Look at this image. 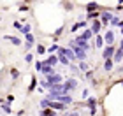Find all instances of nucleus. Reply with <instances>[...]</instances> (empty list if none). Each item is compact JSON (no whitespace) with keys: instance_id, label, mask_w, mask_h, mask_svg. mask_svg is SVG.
I'll return each instance as SVG.
<instances>
[{"instance_id":"obj_1","label":"nucleus","mask_w":123,"mask_h":116,"mask_svg":"<svg viewBox=\"0 0 123 116\" xmlns=\"http://www.w3.org/2000/svg\"><path fill=\"white\" fill-rule=\"evenodd\" d=\"M69 46L72 48V51L76 53L77 60H79V62H85V58H86V51H85V49H83V48H79V46H77V44H76L74 41H70V42H69Z\"/></svg>"},{"instance_id":"obj_2","label":"nucleus","mask_w":123,"mask_h":116,"mask_svg":"<svg viewBox=\"0 0 123 116\" xmlns=\"http://www.w3.org/2000/svg\"><path fill=\"white\" fill-rule=\"evenodd\" d=\"M116 51H118V49H116L114 46H105L104 51H102V58L104 60H113L114 55H116Z\"/></svg>"},{"instance_id":"obj_3","label":"nucleus","mask_w":123,"mask_h":116,"mask_svg":"<svg viewBox=\"0 0 123 116\" xmlns=\"http://www.w3.org/2000/svg\"><path fill=\"white\" fill-rule=\"evenodd\" d=\"M46 81H48L49 88H51V86H55V85H62L63 77H62L60 74H51V76H46Z\"/></svg>"},{"instance_id":"obj_4","label":"nucleus","mask_w":123,"mask_h":116,"mask_svg":"<svg viewBox=\"0 0 123 116\" xmlns=\"http://www.w3.org/2000/svg\"><path fill=\"white\" fill-rule=\"evenodd\" d=\"M77 85H79V83H77V79H74V77H69V79H67V81L63 83V86H65L67 93H69V92H72V90H76V88H77Z\"/></svg>"},{"instance_id":"obj_5","label":"nucleus","mask_w":123,"mask_h":116,"mask_svg":"<svg viewBox=\"0 0 123 116\" xmlns=\"http://www.w3.org/2000/svg\"><path fill=\"white\" fill-rule=\"evenodd\" d=\"M60 51H62V53H63V55H65L67 58L70 60V63H72V62H76V60H77L76 53L72 51V48H60Z\"/></svg>"},{"instance_id":"obj_6","label":"nucleus","mask_w":123,"mask_h":116,"mask_svg":"<svg viewBox=\"0 0 123 116\" xmlns=\"http://www.w3.org/2000/svg\"><path fill=\"white\" fill-rule=\"evenodd\" d=\"M74 42H76V44H77L79 48H83L85 51H88V49L92 48V46H90V44H88V42H86V41H85V39H83L81 35H79V37H76V39H74Z\"/></svg>"},{"instance_id":"obj_7","label":"nucleus","mask_w":123,"mask_h":116,"mask_svg":"<svg viewBox=\"0 0 123 116\" xmlns=\"http://www.w3.org/2000/svg\"><path fill=\"white\" fill-rule=\"evenodd\" d=\"M113 18H114V16L111 14L109 11H104V12L100 14V23H104V25H105V23H109V21L113 19Z\"/></svg>"},{"instance_id":"obj_8","label":"nucleus","mask_w":123,"mask_h":116,"mask_svg":"<svg viewBox=\"0 0 123 116\" xmlns=\"http://www.w3.org/2000/svg\"><path fill=\"white\" fill-rule=\"evenodd\" d=\"M104 41L107 42V46H113V42H114V32H113V30H109L107 34L104 35Z\"/></svg>"},{"instance_id":"obj_9","label":"nucleus","mask_w":123,"mask_h":116,"mask_svg":"<svg viewBox=\"0 0 123 116\" xmlns=\"http://www.w3.org/2000/svg\"><path fill=\"white\" fill-rule=\"evenodd\" d=\"M86 106L92 109V116H93V114H95V111H97V98H95V97L88 98V104H86Z\"/></svg>"},{"instance_id":"obj_10","label":"nucleus","mask_w":123,"mask_h":116,"mask_svg":"<svg viewBox=\"0 0 123 116\" xmlns=\"http://www.w3.org/2000/svg\"><path fill=\"white\" fill-rule=\"evenodd\" d=\"M58 58H60V63H62V65H65V67H70V60L67 58L65 55L60 51V49H58Z\"/></svg>"},{"instance_id":"obj_11","label":"nucleus","mask_w":123,"mask_h":116,"mask_svg":"<svg viewBox=\"0 0 123 116\" xmlns=\"http://www.w3.org/2000/svg\"><path fill=\"white\" fill-rule=\"evenodd\" d=\"M100 26H102V23H100L98 19H93V23H92V32L98 35V32H100Z\"/></svg>"},{"instance_id":"obj_12","label":"nucleus","mask_w":123,"mask_h":116,"mask_svg":"<svg viewBox=\"0 0 123 116\" xmlns=\"http://www.w3.org/2000/svg\"><path fill=\"white\" fill-rule=\"evenodd\" d=\"M58 62H60V58L56 56V55H51V56L46 60V63H48V65H51V67H55V65H56Z\"/></svg>"},{"instance_id":"obj_13","label":"nucleus","mask_w":123,"mask_h":116,"mask_svg":"<svg viewBox=\"0 0 123 116\" xmlns=\"http://www.w3.org/2000/svg\"><path fill=\"white\" fill-rule=\"evenodd\" d=\"M97 9H98V4H95V2L86 4V11H88V14H90V12H97Z\"/></svg>"},{"instance_id":"obj_14","label":"nucleus","mask_w":123,"mask_h":116,"mask_svg":"<svg viewBox=\"0 0 123 116\" xmlns=\"http://www.w3.org/2000/svg\"><path fill=\"white\" fill-rule=\"evenodd\" d=\"M2 111L5 114H12V107L9 106V102H2Z\"/></svg>"},{"instance_id":"obj_15","label":"nucleus","mask_w":123,"mask_h":116,"mask_svg":"<svg viewBox=\"0 0 123 116\" xmlns=\"http://www.w3.org/2000/svg\"><path fill=\"white\" fill-rule=\"evenodd\" d=\"M113 67H114V60H105V62H104V69L107 70V72L113 70Z\"/></svg>"},{"instance_id":"obj_16","label":"nucleus","mask_w":123,"mask_h":116,"mask_svg":"<svg viewBox=\"0 0 123 116\" xmlns=\"http://www.w3.org/2000/svg\"><path fill=\"white\" fill-rule=\"evenodd\" d=\"M5 39H7V41H11V42L14 44V46H21V41H19L18 37H12V35H5Z\"/></svg>"},{"instance_id":"obj_17","label":"nucleus","mask_w":123,"mask_h":116,"mask_svg":"<svg viewBox=\"0 0 123 116\" xmlns=\"http://www.w3.org/2000/svg\"><path fill=\"white\" fill-rule=\"evenodd\" d=\"M92 35H93V32H92V28H88V30H85V32H83V34H81V37L85 39L86 42H88V39H92Z\"/></svg>"},{"instance_id":"obj_18","label":"nucleus","mask_w":123,"mask_h":116,"mask_svg":"<svg viewBox=\"0 0 123 116\" xmlns=\"http://www.w3.org/2000/svg\"><path fill=\"white\" fill-rule=\"evenodd\" d=\"M111 25H114V26H121V28H123V21L118 18V16H114V18L111 19Z\"/></svg>"},{"instance_id":"obj_19","label":"nucleus","mask_w":123,"mask_h":116,"mask_svg":"<svg viewBox=\"0 0 123 116\" xmlns=\"http://www.w3.org/2000/svg\"><path fill=\"white\" fill-rule=\"evenodd\" d=\"M104 37H100V35H97V39H95V48H102L104 46Z\"/></svg>"},{"instance_id":"obj_20","label":"nucleus","mask_w":123,"mask_h":116,"mask_svg":"<svg viewBox=\"0 0 123 116\" xmlns=\"http://www.w3.org/2000/svg\"><path fill=\"white\" fill-rule=\"evenodd\" d=\"M41 116H56V114H55L53 109H42V111H41Z\"/></svg>"},{"instance_id":"obj_21","label":"nucleus","mask_w":123,"mask_h":116,"mask_svg":"<svg viewBox=\"0 0 123 116\" xmlns=\"http://www.w3.org/2000/svg\"><path fill=\"white\" fill-rule=\"evenodd\" d=\"M114 62H121V60H123V51H121V49H118V51H116V55H114Z\"/></svg>"},{"instance_id":"obj_22","label":"nucleus","mask_w":123,"mask_h":116,"mask_svg":"<svg viewBox=\"0 0 123 116\" xmlns=\"http://www.w3.org/2000/svg\"><path fill=\"white\" fill-rule=\"evenodd\" d=\"M81 26H86V23H85V21H77V23H76L74 26H72V32H76V30H79V28H81Z\"/></svg>"},{"instance_id":"obj_23","label":"nucleus","mask_w":123,"mask_h":116,"mask_svg":"<svg viewBox=\"0 0 123 116\" xmlns=\"http://www.w3.org/2000/svg\"><path fill=\"white\" fill-rule=\"evenodd\" d=\"M35 85H37V79H35V77H32V83H30V86H28V92L35 90Z\"/></svg>"},{"instance_id":"obj_24","label":"nucleus","mask_w":123,"mask_h":116,"mask_svg":"<svg viewBox=\"0 0 123 116\" xmlns=\"http://www.w3.org/2000/svg\"><path fill=\"white\" fill-rule=\"evenodd\" d=\"M79 70H83V72H88V65L85 62H79Z\"/></svg>"},{"instance_id":"obj_25","label":"nucleus","mask_w":123,"mask_h":116,"mask_svg":"<svg viewBox=\"0 0 123 116\" xmlns=\"http://www.w3.org/2000/svg\"><path fill=\"white\" fill-rule=\"evenodd\" d=\"M42 67H44V62H37V63H35V70H37V72H41Z\"/></svg>"},{"instance_id":"obj_26","label":"nucleus","mask_w":123,"mask_h":116,"mask_svg":"<svg viewBox=\"0 0 123 116\" xmlns=\"http://www.w3.org/2000/svg\"><path fill=\"white\" fill-rule=\"evenodd\" d=\"M21 34H25V35H26V34H30V25H28V23H26V25L23 26V30H21Z\"/></svg>"},{"instance_id":"obj_27","label":"nucleus","mask_w":123,"mask_h":116,"mask_svg":"<svg viewBox=\"0 0 123 116\" xmlns=\"http://www.w3.org/2000/svg\"><path fill=\"white\" fill-rule=\"evenodd\" d=\"M58 49H60V46H56V44H53L51 48H48V51H49V53H55V51H58Z\"/></svg>"},{"instance_id":"obj_28","label":"nucleus","mask_w":123,"mask_h":116,"mask_svg":"<svg viewBox=\"0 0 123 116\" xmlns=\"http://www.w3.org/2000/svg\"><path fill=\"white\" fill-rule=\"evenodd\" d=\"M11 76H12V79H18V77H19V72H18L16 69H12V70H11Z\"/></svg>"},{"instance_id":"obj_29","label":"nucleus","mask_w":123,"mask_h":116,"mask_svg":"<svg viewBox=\"0 0 123 116\" xmlns=\"http://www.w3.org/2000/svg\"><path fill=\"white\" fill-rule=\"evenodd\" d=\"M25 39H26V42L33 44V35H32V34H26V35H25Z\"/></svg>"},{"instance_id":"obj_30","label":"nucleus","mask_w":123,"mask_h":116,"mask_svg":"<svg viewBox=\"0 0 123 116\" xmlns=\"http://www.w3.org/2000/svg\"><path fill=\"white\" fill-rule=\"evenodd\" d=\"M98 11H97V12H90V14H88V18H90V19H93V18H98Z\"/></svg>"},{"instance_id":"obj_31","label":"nucleus","mask_w":123,"mask_h":116,"mask_svg":"<svg viewBox=\"0 0 123 116\" xmlns=\"http://www.w3.org/2000/svg\"><path fill=\"white\" fill-rule=\"evenodd\" d=\"M44 51H46V48H44V46H37V53L39 55H42Z\"/></svg>"},{"instance_id":"obj_32","label":"nucleus","mask_w":123,"mask_h":116,"mask_svg":"<svg viewBox=\"0 0 123 116\" xmlns=\"http://www.w3.org/2000/svg\"><path fill=\"white\" fill-rule=\"evenodd\" d=\"M25 60H26V63H30V62H32V60H33V56H32V55H30V53H26V56H25Z\"/></svg>"},{"instance_id":"obj_33","label":"nucleus","mask_w":123,"mask_h":116,"mask_svg":"<svg viewBox=\"0 0 123 116\" xmlns=\"http://www.w3.org/2000/svg\"><path fill=\"white\" fill-rule=\"evenodd\" d=\"M86 77H88V79H93V72H92V70H88V72H86Z\"/></svg>"},{"instance_id":"obj_34","label":"nucleus","mask_w":123,"mask_h":116,"mask_svg":"<svg viewBox=\"0 0 123 116\" xmlns=\"http://www.w3.org/2000/svg\"><path fill=\"white\" fill-rule=\"evenodd\" d=\"M14 26H16V28H19V30H23V26H21V23H18V21L14 23Z\"/></svg>"},{"instance_id":"obj_35","label":"nucleus","mask_w":123,"mask_h":116,"mask_svg":"<svg viewBox=\"0 0 123 116\" xmlns=\"http://www.w3.org/2000/svg\"><path fill=\"white\" fill-rule=\"evenodd\" d=\"M69 116H79V113H70Z\"/></svg>"},{"instance_id":"obj_36","label":"nucleus","mask_w":123,"mask_h":116,"mask_svg":"<svg viewBox=\"0 0 123 116\" xmlns=\"http://www.w3.org/2000/svg\"><path fill=\"white\" fill-rule=\"evenodd\" d=\"M120 49H121V51H123V41L120 42Z\"/></svg>"},{"instance_id":"obj_37","label":"nucleus","mask_w":123,"mask_h":116,"mask_svg":"<svg viewBox=\"0 0 123 116\" xmlns=\"http://www.w3.org/2000/svg\"><path fill=\"white\" fill-rule=\"evenodd\" d=\"M18 116H23V111H19V113H18Z\"/></svg>"},{"instance_id":"obj_38","label":"nucleus","mask_w":123,"mask_h":116,"mask_svg":"<svg viewBox=\"0 0 123 116\" xmlns=\"http://www.w3.org/2000/svg\"><path fill=\"white\" fill-rule=\"evenodd\" d=\"M121 34H123V28H121Z\"/></svg>"},{"instance_id":"obj_39","label":"nucleus","mask_w":123,"mask_h":116,"mask_svg":"<svg viewBox=\"0 0 123 116\" xmlns=\"http://www.w3.org/2000/svg\"><path fill=\"white\" fill-rule=\"evenodd\" d=\"M121 85H123V81H121Z\"/></svg>"}]
</instances>
